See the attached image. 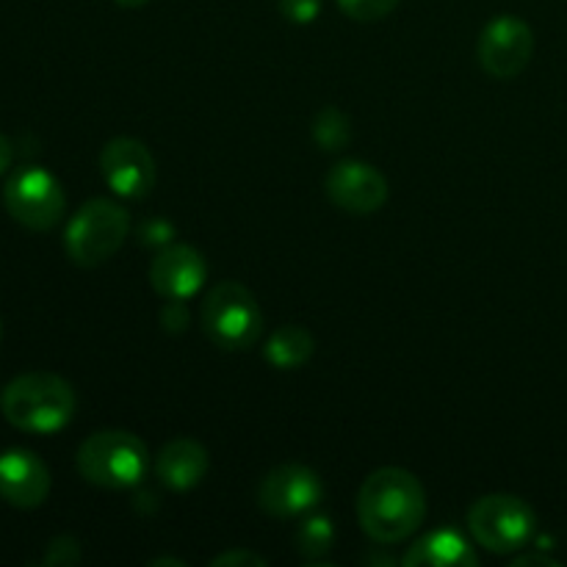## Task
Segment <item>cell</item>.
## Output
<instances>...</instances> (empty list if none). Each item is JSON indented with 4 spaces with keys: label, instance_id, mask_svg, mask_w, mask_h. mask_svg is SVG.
<instances>
[{
    "label": "cell",
    "instance_id": "6da1fadb",
    "mask_svg": "<svg viewBox=\"0 0 567 567\" xmlns=\"http://www.w3.org/2000/svg\"><path fill=\"white\" fill-rule=\"evenodd\" d=\"M426 515L424 485L404 468H380L358 493V520L380 546L408 540Z\"/></svg>",
    "mask_w": 567,
    "mask_h": 567
},
{
    "label": "cell",
    "instance_id": "7a4b0ae2",
    "mask_svg": "<svg viewBox=\"0 0 567 567\" xmlns=\"http://www.w3.org/2000/svg\"><path fill=\"white\" fill-rule=\"evenodd\" d=\"M78 408L70 382L50 371H28L11 380L0 393L3 419L14 430L31 435H53L64 430Z\"/></svg>",
    "mask_w": 567,
    "mask_h": 567
},
{
    "label": "cell",
    "instance_id": "3957f363",
    "mask_svg": "<svg viewBox=\"0 0 567 567\" xmlns=\"http://www.w3.org/2000/svg\"><path fill=\"white\" fill-rule=\"evenodd\" d=\"M78 471L86 482L109 491L136 487L150 471V452L133 432H94L78 449Z\"/></svg>",
    "mask_w": 567,
    "mask_h": 567
},
{
    "label": "cell",
    "instance_id": "277c9868",
    "mask_svg": "<svg viewBox=\"0 0 567 567\" xmlns=\"http://www.w3.org/2000/svg\"><path fill=\"white\" fill-rule=\"evenodd\" d=\"M131 233V216L114 199H89L64 230V249L81 269H94L114 258Z\"/></svg>",
    "mask_w": 567,
    "mask_h": 567
},
{
    "label": "cell",
    "instance_id": "5b68a950",
    "mask_svg": "<svg viewBox=\"0 0 567 567\" xmlns=\"http://www.w3.org/2000/svg\"><path fill=\"white\" fill-rule=\"evenodd\" d=\"M199 321H203V330L210 343L227 349V352L255 347L264 332V313H260L258 299L247 286L233 280L210 288L199 308Z\"/></svg>",
    "mask_w": 567,
    "mask_h": 567
},
{
    "label": "cell",
    "instance_id": "8992f818",
    "mask_svg": "<svg viewBox=\"0 0 567 567\" xmlns=\"http://www.w3.org/2000/svg\"><path fill=\"white\" fill-rule=\"evenodd\" d=\"M535 509L518 496L496 493L471 504L468 532L491 554H513L529 546L535 537Z\"/></svg>",
    "mask_w": 567,
    "mask_h": 567
},
{
    "label": "cell",
    "instance_id": "52a82bcc",
    "mask_svg": "<svg viewBox=\"0 0 567 567\" xmlns=\"http://www.w3.org/2000/svg\"><path fill=\"white\" fill-rule=\"evenodd\" d=\"M3 205L17 225L48 233L64 219L66 197L61 183L42 166H22L6 181Z\"/></svg>",
    "mask_w": 567,
    "mask_h": 567
},
{
    "label": "cell",
    "instance_id": "ba28073f",
    "mask_svg": "<svg viewBox=\"0 0 567 567\" xmlns=\"http://www.w3.org/2000/svg\"><path fill=\"white\" fill-rule=\"evenodd\" d=\"M532 53H535V33L529 22L513 14H502L487 22L476 42L482 70L496 81L518 78L529 66Z\"/></svg>",
    "mask_w": 567,
    "mask_h": 567
},
{
    "label": "cell",
    "instance_id": "9c48e42d",
    "mask_svg": "<svg viewBox=\"0 0 567 567\" xmlns=\"http://www.w3.org/2000/svg\"><path fill=\"white\" fill-rule=\"evenodd\" d=\"M324 498V485H321L319 474L302 463H286L277 465L275 471L266 474L260 482L258 504L264 513L271 518H302L310 515Z\"/></svg>",
    "mask_w": 567,
    "mask_h": 567
},
{
    "label": "cell",
    "instance_id": "30bf717a",
    "mask_svg": "<svg viewBox=\"0 0 567 567\" xmlns=\"http://www.w3.org/2000/svg\"><path fill=\"white\" fill-rule=\"evenodd\" d=\"M100 169L111 192L125 199L147 197L155 186V158L138 138L120 136L105 144L100 153Z\"/></svg>",
    "mask_w": 567,
    "mask_h": 567
},
{
    "label": "cell",
    "instance_id": "8fae6325",
    "mask_svg": "<svg viewBox=\"0 0 567 567\" xmlns=\"http://www.w3.org/2000/svg\"><path fill=\"white\" fill-rule=\"evenodd\" d=\"M324 188L336 208L354 216L377 214L388 203L385 175L363 161H341L332 166Z\"/></svg>",
    "mask_w": 567,
    "mask_h": 567
},
{
    "label": "cell",
    "instance_id": "7c38bea8",
    "mask_svg": "<svg viewBox=\"0 0 567 567\" xmlns=\"http://www.w3.org/2000/svg\"><path fill=\"white\" fill-rule=\"evenodd\" d=\"M208 280V264L188 244H166L150 264V286L164 299L188 302Z\"/></svg>",
    "mask_w": 567,
    "mask_h": 567
},
{
    "label": "cell",
    "instance_id": "4fadbf2b",
    "mask_svg": "<svg viewBox=\"0 0 567 567\" xmlns=\"http://www.w3.org/2000/svg\"><path fill=\"white\" fill-rule=\"evenodd\" d=\"M50 496V471L28 449L0 454V498L17 509H37Z\"/></svg>",
    "mask_w": 567,
    "mask_h": 567
},
{
    "label": "cell",
    "instance_id": "5bb4252c",
    "mask_svg": "<svg viewBox=\"0 0 567 567\" xmlns=\"http://www.w3.org/2000/svg\"><path fill=\"white\" fill-rule=\"evenodd\" d=\"M208 465L210 457L203 443L194 437H175L155 457V476L169 491L186 493L205 480Z\"/></svg>",
    "mask_w": 567,
    "mask_h": 567
},
{
    "label": "cell",
    "instance_id": "9a60e30c",
    "mask_svg": "<svg viewBox=\"0 0 567 567\" xmlns=\"http://www.w3.org/2000/svg\"><path fill=\"white\" fill-rule=\"evenodd\" d=\"M404 567H476L474 546L454 529H435L419 537L402 557Z\"/></svg>",
    "mask_w": 567,
    "mask_h": 567
},
{
    "label": "cell",
    "instance_id": "2e32d148",
    "mask_svg": "<svg viewBox=\"0 0 567 567\" xmlns=\"http://www.w3.org/2000/svg\"><path fill=\"white\" fill-rule=\"evenodd\" d=\"M313 349H316V341L305 327L286 324L280 327V330L271 332L269 341H266L264 347V354L275 369L291 371L308 363V360L313 358Z\"/></svg>",
    "mask_w": 567,
    "mask_h": 567
},
{
    "label": "cell",
    "instance_id": "e0dca14e",
    "mask_svg": "<svg viewBox=\"0 0 567 567\" xmlns=\"http://www.w3.org/2000/svg\"><path fill=\"white\" fill-rule=\"evenodd\" d=\"M332 540H336V529H332V520L324 518V515H308L297 532V548L308 559L324 557L332 548Z\"/></svg>",
    "mask_w": 567,
    "mask_h": 567
},
{
    "label": "cell",
    "instance_id": "ac0fdd59",
    "mask_svg": "<svg viewBox=\"0 0 567 567\" xmlns=\"http://www.w3.org/2000/svg\"><path fill=\"white\" fill-rule=\"evenodd\" d=\"M349 120L338 109H321L313 122V138L321 144V150H341L349 142Z\"/></svg>",
    "mask_w": 567,
    "mask_h": 567
},
{
    "label": "cell",
    "instance_id": "d6986e66",
    "mask_svg": "<svg viewBox=\"0 0 567 567\" xmlns=\"http://www.w3.org/2000/svg\"><path fill=\"white\" fill-rule=\"evenodd\" d=\"M338 6H341L343 14L352 17V20L374 22L391 14L399 6V0H338Z\"/></svg>",
    "mask_w": 567,
    "mask_h": 567
},
{
    "label": "cell",
    "instance_id": "ffe728a7",
    "mask_svg": "<svg viewBox=\"0 0 567 567\" xmlns=\"http://www.w3.org/2000/svg\"><path fill=\"white\" fill-rule=\"evenodd\" d=\"M75 563H81V548H78V540H72V537H55L48 546V551H44V565L66 567Z\"/></svg>",
    "mask_w": 567,
    "mask_h": 567
},
{
    "label": "cell",
    "instance_id": "44dd1931",
    "mask_svg": "<svg viewBox=\"0 0 567 567\" xmlns=\"http://www.w3.org/2000/svg\"><path fill=\"white\" fill-rule=\"evenodd\" d=\"M277 3H280V14L286 20L297 22V25H308L321 14L324 0H277Z\"/></svg>",
    "mask_w": 567,
    "mask_h": 567
},
{
    "label": "cell",
    "instance_id": "7402d4cb",
    "mask_svg": "<svg viewBox=\"0 0 567 567\" xmlns=\"http://www.w3.org/2000/svg\"><path fill=\"white\" fill-rule=\"evenodd\" d=\"M161 324H164L169 332L186 330V324H188L186 302H181V299H169L164 308V313H161Z\"/></svg>",
    "mask_w": 567,
    "mask_h": 567
},
{
    "label": "cell",
    "instance_id": "603a6c76",
    "mask_svg": "<svg viewBox=\"0 0 567 567\" xmlns=\"http://www.w3.org/2000/svg\"><path fill=\"white\" fill-rule=\"evenodd\" d=\"M214 567H264L266 559L260 557V554H252V551H227V554H219V557L210 563Z\"/></svg>",
    "mask_w": 567,
    "mask_h": 567
},
{
    "label": "cell",
    "instance_id": "cb8c5ba5",
    "mask_svg": "<svg viewBox=\"0 0 567 567\" xmlns=\"http://www.w3.org/2000/svg\"><path fill=\"white\" fill-rule=\"evenodd\" d=\"M529 565L559 567L557 559H551V557H537V554H526V557H518V559H513V567H529Z\"/></svg>",
    "mask_w": 567,
    "mask_h": 567
},
{
    "label": "cell",
    "instance_id": "d4e9b609",
    "mask_svg": "<svg viewBox=\"0 0 567 567\" xmlns=\"http://www.w3.org/2000/svg\"><path fill=\"white\" fill-rule=\"evenodd\" d=\"M11 158H14V150H11V142L3 136V133H0V175H3V172L9 169Z\"/></svg>",
    "mask_w": 567,
    "mask_h": 567
},
{
    "label": "cell",
    "instance_id": "484cf974",
    "mask_svg": "<svg viewBox=\"0 0 567 567\" xmlns=\"http://www.w3.org/2000/svg\"><path fill=\"white\" fill-rule=\"evenodd\" d=\"M116 6H122V9H142V6H147L150 0H114Z\"/></svg>",
    "mask_w": 567,
    "mask_h": 567
},
{
    "label": "cell",
    "instance_id": "4316f807",
    "mask_svg": "<svg viewBox=\"0 0 567 567\" xmlns=\"http://www.w3.org/2000/svg\"><path fill=\"white\" fill-rule=\"evenodd\" d=\"M150 565H186V563H181V559H153V563Z\"/></svg>",
    "mask_w": 567,
    "mask_h": 567
},
{
    "label": "cell",
    "instance_id": "83f0119b",
    "mask_svg": "<svg viewBox=\"0 0 567 567\" xmlns=\"http://www.w3.org/2000/svg\"><path fill=\"white\" fill-rule=\"evenodd\" d=\"M0 338H3V324H0Z\"/></svg>",
    "mask_w": 567,
    "mask_h": 567
}]
</instances>
